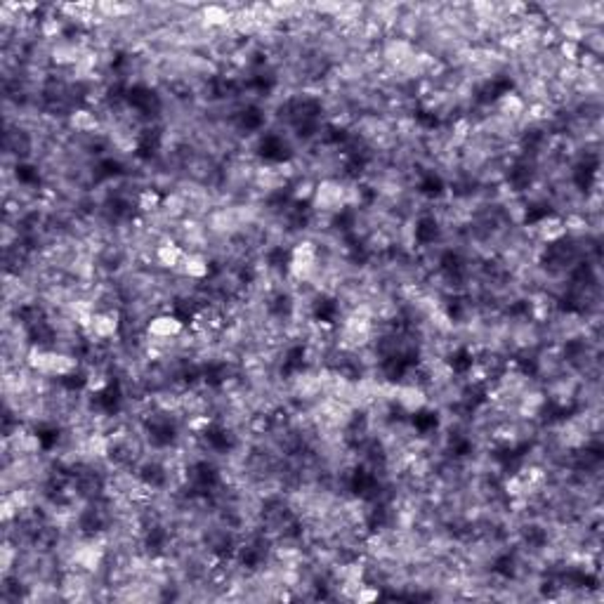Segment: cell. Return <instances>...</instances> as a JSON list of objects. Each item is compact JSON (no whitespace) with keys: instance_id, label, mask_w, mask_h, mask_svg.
Masks as SVG:
<instances>
[{"instance_id":"obj_1","label":"cell","mask_w":604,"mask_h":604,"mask_svg":"<svg viewBox=\"0 0 604 604\" xmlns=\"http://www.w3.org/2000/svg\"><path fill=\"white\" fill-rule=\"evenodd\" d=\"M184 333V322L175 314H158L152 322L147 324V335L149 338H163V340H175Z\"/></svg>"},{"instance_id":"obj_2","label":"cell","mask_w":604,"mask_h":604,"mask_svg":"<svg viewBox=\"0 0 604 604\" xmlns=\"http://www.w3.org/2000/svg\"><path fill=\"white\" fill-rule=\"evenodd\" d=\"M533 237L541 243H559L566 237L564 220L557 215H548L533 224Z\"/></svg>"},{"instance_id":"obj_3","label":"cell","mask_w":604,"mask_h":604,"mask_svg":"<svg viewBox=\"0 0 604 604\" xmlns=\"http://www.w3.org/2000/svg\"><path fill=\"white\" fill-rule=\"evenodd\" d=\"M394 399L402 406L406 413H420V411L427 406V394L423 387H415V385H402L394 392Z\"/></svg>"},{"instance_id":"obj_4","label":"cell","mask_w":604,"mask_h":604,"mask_svg":"<svg viewBox=\"0 0 604 604\" xmlns=\"http://www.w3.org/2000/svg\"><path fill=\"white\" fill-rule=\"evenodd\" d=\"M154 255H156V262H158V265H163L165 269H178V271H180L182 260H184L186 250L182 248V245L173 243V241H163L161 245H156Z\"/></svg>"},{"instance_id":"obj_5","label":"cell","mask_w":604,"mask_h":604,"mask_svg":"<svg viewBox=\"0 0 604 604\" xmlns=\"http://www.w3.org/2000/svg\"><path fill=\"white\" fill-rule=\"evenodd\" d=\"M180 271L186 276V279H206L208 274H210V262H208L206 255L201 253H186L184 260H182V267Z\"/></svg>"},{"instance_id":"obj_6","label":"cell","mask_w":604,"mask_h":604,"mask_svg":"<svg viewBox=\"0 0 604 604\" xmlns=\"http://www.w3.org/2000/svg\"><path fill=\"white\" fill-rule=\"evenodd\" d=\"M234 14L229 12L224 5H208V8H201V19L208 24V29H222V26L232 24Z\"/></svg>"},{"instance_id":"obj_7","label":"cell","mask_w":604,"mask_h":604,"mask_svg":"<svg viewBox=\"0 0 604 604\" xmlns=\"http://www.w3.org/2000/svg\"><path fill=\"white\" fill-rule=\"evenodd\" d=\"M69 125H71L76 132H93L99 128V121H97V116H95V111L73 109L71 114H69Z\"/></svg>"},{"instance_id":"obj_8","label":"cell","mask_w":604,"mask_h":604,"mask_svg":"<svg viewBox=\"0 0 604 604\" xmlns=\"http://www.w3.org/2000/svg\"><path fill=\"white\" fill-rule=\"evenodd\" d=\"M496 109H498L500 114H505V116H520L522 111L527 109V101H524L522 95L510 93V90H507V93L498 95V99H496Z\"/></svg>"},{"instance_id":"obj_9","label":"cell","mask_w":604,"mask_h":604,"mask_svg":"<svg viewBox=\"0 0 604 604\" xmlns=\"http://www.w3.org/2000/svg\"><path fill=\"white\" fill-rule=\"evenodd\" d=\"M163 206V196L156 189H142L137 196V208L142 213H156Z\"/></svg>"},{"instance_id":"obj_10","label":"cell","mask_w":604,"mask_h":604,"mask_svg":"<svg viewBox=\"0 0 604 604\" xmlns=\"http://www.w3.org/2000/svg\"><path fill=\"white\" fill-rule=\"evenodd\" d=\"M14 559H19L17 548H12V543L5 541L3 543V550H0V569H3V574H8V571L12 569Z\"/></svg>"},{"instance_id":"obj_11","label":"cell","mask_w":604,"mask_h":604,"mask_svg":"<svg viewBox=\"0 0 604 604\" xmlns=\"http://www.w3.org/2000/svg\"><path fill=\"white\" fill-rule=\"evenodd\" d=\"M314 189H317V184H314L312 180L298 182L295 189H293V199H295L298 203H300V201H309L314 196Z\"/></svg>"},{"instance_id":"obj_12","label":"cell","mask_w":604,"mask_h":604,"mask_svg":"<svg viewBox=\"0 0 604 604\" xmlns=\"http://www.w3.org/2000/svg\"><path fill=\"white\" fill-rule=\"evenodd\" d=\"M210 425H213L210 415H194V418H189V423H186L189 432H194V435H203V430H208Z\"/></svg>"},{"instance_id":"obj_13","label":"cell","mask_w":604,"mask_h":604,"mask_svg":"<svg viewBox=\"0 0 604 604\" xmlns=\"http://www.w3.org/2000/svg\"><path fill=\"white\" fill-rule=\"evenodd\" d=\"M354 597L357 602H373V600H378V597H380V592H378V588H368V585H359V590L354 592Z\"/></svg>"},{"instance_id":"obj_14","label":"cell","mask_w":604,"mask_h":604,"mask_svg":"<svg viewBox=\"0 0 604 604\" xmlns=\"http://www.w3.org/2000/svg\"><path fill=\"white\" fill-rule=\"evenodd\" d=\"M505 378H510V385H517V383H520L515 376H505ZM503 383H507V380H498V385H503Z\"/></svg>"}]
</instances>
